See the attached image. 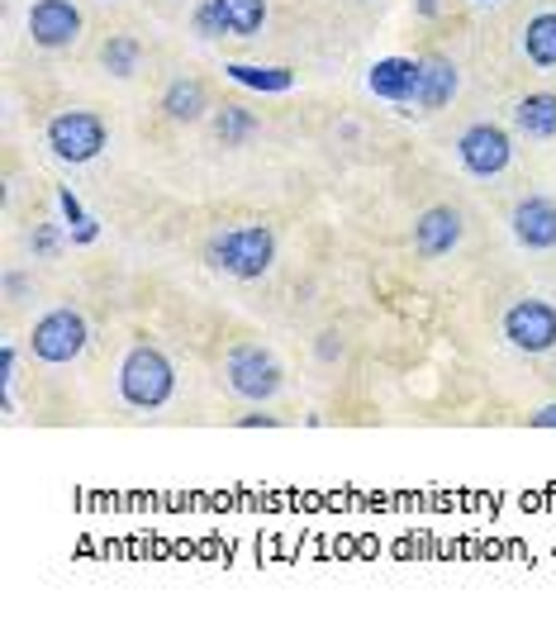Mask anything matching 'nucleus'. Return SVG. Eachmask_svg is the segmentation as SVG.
<instances>
[{"mask_svg":"<svg viewBox=\"0 0 556 618\" xmlns=\"http://www.w3.org/2000/svg\"><path fill=\"white\" fill-rule=\"evenodd\" d=\"M95 238H101V224H95V219L86 214V219H82V224H76V229H72V243H95Z\"/></svg>","mask_w":556,"mask_h":618,"instance_id":"24","label":"nucleus"},{"mask_svg":"<svg viewBox=\"0 0 556 618\" xmlns=\"http://www.w3.org/2000/svg\"><path fill=\"white\" fill-rule=\"evenodd\" d=\"M6 295H10V300H24V295H29V276H24V272H10V276H6Z\"/></svg>","mask_w":556,"mask_h":618,"instance_id":"25","label":"nucleus"},{"mask_svg":"<svg viewBox=\"0 0 556 618\" xmlns=\"http://www.w3.org/2000/svg\"><path fill=\"white\" fill-rule=\"evenodd\" d=\"M457 86H462V76H457L452 57H442V53L419 57V86H415V101L405 105V115H433V109L452 105Z\"/></svg>","mask_w":556,"mask_h":618,"instance_id":"9","label":"nucleus"},{"mask_svg":"<svg viewBox=\"0 0 556 618\" xmlns=\"http://www.w3.org/2000/svg\"><path fill=\"white\" fill-rule=\"evenodd\" d=\"M190 29H196V39H204V43H214V39L229 34L224 20H219V10H214V0H200L196 14H190Z\"/></svg>","mask_w":556,"mask_h":618,"instance_id":"20","label":"nucleus"},{"mask_svg":"<svg viewBox=\"0 0 556 618\" xmlns=\"http://www.w3.org/2000/svg\"><path fill=\"white\" fill-rule=\"evenodd\" d=\"M252 134H258V119H252V109H243V105L214 109V138L224 143V148H243Z\"/></svg>","mask_w":556,"mask_h":618,"instance_id":"19","label":"nucleus"},{"mask_svg":"<svg viewBox=\"0 0 556 618\" xmlns=\"http://www.w3.org/2000/svg\"><path fill=\"white\" fill-rule=\"evenodd\" d=\"M523 57L537 72H556V10H543L523 24Z\"/></svg>","mask_w":556,"mask_h":618,"instance_id":"15","label":"nucleus"},{"mask_svg":"<svg viewBox=\"0 0 556 618\" xmlns=\"http://www.w3.org/2000/svg\"><path fill=\"white\" fill-rule=\"evenodd\" d=\"M319 357H324V362L343 357V338H338V333H324V338H319Z\"/></svg>","mask_w":556,"mask_h":618,"instance_id":"26","label":"nucleus"},{"mask_svg":"<svg viewBox=\"0 0 556 618\" xmlns=\"http://www.w3.org/2000/svg\"><path fill=\"white\" fill-rule=\"evenodd\" d=\"M57 205H62V219H67L72 229H76V224H82V219H86V210H82V200H76L72 190H57Z\"/></svg>","mask_w":556,"mask_h":618,"instance_id":"22","label":"nucleus"},{"mask_svg":"<svg viewBox=\"0 0 556 618\" xmlns=\"http://www.w3.org/2000/svg\"><path fill=\"white\" fill-rule=\"evenodd\" d=\"M514 124H518L523 138H537V143L556 138V95L552 91L523 95V101L514 105Z\"/></svg>","mask_w":556,"mask_h":618,"instance_id":"14","label":"nucleus"},{"mask_svg":"<svg viewBox=\"0 0 556 618\" xmlns=\"http://www.w3.org/2000/svg\"><path fill=\"white\" fill-rule=\"evenodd\" d=\"M101 67L109 76H119V82H129V76H138V67H143V43L129 39V34H109L105 48H101Z\"/></svg>","mask_w":556,"mask_h":618,"instance_id":"17","label":"nucleus"},{"mask_svg":"<svg viewBox=\"0 0 556 618\" xmlns=\"http://www.w3.org/2000/svg\"><path fill=\"white\" fill-rule=\"evenodd\" d=\"M82 29H86V20L72 0H34V6H29V39L48 48V53L72 48L82 39Z\"/></svg>","mask_w":556,"mask_h":618,"instance_id":"8","label":"nucleus"},{"mask_svg":"<svg viewBox=\"0 0 556 618\" xmlns=\"http://www.w3.org/2000/svg\"><path fill=\"white\" fill-rule=\"evenodd\" d=\"M171 395H177V367L167 353L153 343H134L119 362V400L129 409H162Z\"/></svg>","mask_w":556,"mask_h":618,"instance_id":"2","label":"nucleus"},{"mask_svg":"<svg viewBox=\"0 0 556 618\" xmlns=\"http://www.w3.org/2000/svg\"><path fill=\"white\" fill-rule=\"evenodd\" d=\"M457 163H462L466 177L490 181V177H500V171L514 163V143H510V134H504L500 124H471V129L457 138Z\"/></svg>","mask_w":556,"mask_h":618,"instance_id":"6","label":"nucleus"},{"mask_svg":"<svg viewBox=\"0 0 556 618\" xmlns=\"http://www.w3.org/2000/svg\"><path fill=\"white\" fill-rule=\"evenodd\" d=\"M367 86H371V95H380V101L405 109L409 101H415V86H419V62L415 57H380V62H371Z\"/></svg>","mask_w":556,"mask_h":618,"instance_id":"12","label":"nucleus"},{"mask_svg":"<svg viewBox=\"0 0 556 618\" xmlns=\"http://www.w3.org/2000/svg\"><path fill=\"white\" fill-rule=\"evenodd\" d=\"M204 262L233 281H262L276 262V233L266 224H238L229 233H214L204 248Z\"/></svg>","mask_w":556,"mask_h":618,"instance_id":"1","label":"nucleus"},{"mask_svg":"<svg viewBox=\"0 0 556 618\" xmlns=\"http://www.w3.org/2000/svg\"><path fill=\"white\" fill-rule=\"evenodd\" d=\"M462 238H466L462 210H452V205H433V210H423L419 224H415V252L428 258V262H438V258H448V252H457Z\"/></svg>","mask_w":556,"mask_h":618,"instance_id":"10","label":"nucleus"},{"mask_svg":"<svg viewBox=\"0 0 556 618\" xmlns=\"http://www.w3.org/2000/svg\"><path fill=\"white\" fill-rule=\"evenodd\" d=\"M533 428H556V405H543L533 415Z\"/></svg>","mask_w":556,"mask_h":618,"instance_id":"29","label":"nucleus"},{"mask_svg":"<svg viewBox=\"0 0 556 618\" xmlns=\"http://www.w3.org/2000/svg\"><path fill=\"white\" fill-rule=\"evenodd\" d=\"M281 362L272 347L262 343H233L224 353V386L238 395V400H252V405H266L272 395L281 390Z\"/></svg>","mask_w":556,"mask_h":618,"instance_id":"3","label":"nucleus"},{"mask_svg":"<svg viewBox=\"0 0 556 618\" xmlns=\"http://www.w3.org/2000/svg\"><path fill=\"white\" fill-rule=\"evenodd\" d=\"M238 86H248V91H266V95H281V91H291L295 86V72H285V67H252V62H233V67H224Z\"/></svg>","mask_w":556,"mask_h":618,"instance_id":"18","label":"nucleus"},{"mask_svg":"<svg viewBox=\"0 0 556 618\" xmlns=\"http://www.w3.org/2000/svg\"><path fill=\"white\" fill-rule=\"evenodd\" d=\"M204 109H210V91H204L196 76H181V82H171L162 91V115L171 124H200Z\"/></svg>","mask_w":556,"mask_h":618,"instance_id":"13","label":"nucleus"},{"mask_svg":"<svg viewBox=\"0 0 556 618\" xmlns=\"http://www.w3.org/2000/svg\"><path fill=\"white\" fill-rule=\"evenodd\" d=\"M14 362H20V357H14V347L6 343V347H0V386H6V395L14 386Z\"/></svg>","mask_w":556,"mask_h":618,"instance_id":"23","label":"nucleus"},{"mask_svg":"<svg viewBox=\"0 0 556 618\" xmlns=\"http://www.w3.org/2000/svg\"><path fill=\"white\" fill-rule=\"evenodd\" d=\"M29 248H34V258L53 262L57 252H62V229H57V224H39L34 233H29Z\"/></svg>","mask_w":556,"mask_h":618,"instance_id":"21","label":"nucleus"},{"mask_svg":"<svg viewBox=\"0 0 556 618\" xmlns=\"http://www.w3.org/2000/svg\"><path fill=\"white\" fill-rule=\"evenodd\" d=\"M475 6H495V0H475Z\"/></svg>","mask_w":556,"mask_h":618,"instance_id":"30","label":"nucleus"},{"mask_svg":"<svg viewBox=\"0 0 556 618\" xmlns=\"http://www.w3.org/2000/svg\"><path fill=\"white\" fill-rule=\"evenodd\" d=\"M510 229L518 238V248L528 252H552L556 248V200L547 196H523L510 214Z\"/></svg>","mask_w":556,"mask_h":618,"instance_id":"11","label":"nucleus"},{"mask_svg":"<svg viewBox=\"0 0 556 618\" xmlns=\"http://www.w3.org/2000/svg\"><path fill=\"white\" fill-rule=\"evenodd\" d=\"M415 14H423V20H438V14H442V0H415Z\"/></svg>","mask_w":556,"mask_h":618,"instance_id":"28","label":"nucleus"},{"mask_svg":"<svg viewBox=\"0 0 556 618\" xmlns=\"http://www.w3.org/2000/svg\"><path fill=\"white\" fill-rule=\"evenodd\" d=\"M86 343H91L86 314L72 310V305L48 310L43 320L29 328V353H34L39 362H48V367H67V362H76L86 353Z\"/></svg>","mask_w":556,"mask_h":618,"instance_id":"4","label":"nucleus"},{"mask_svg":"<svg viewBox=\"0 0 556 618\" xmlns=\"http://www.w3.org/2000/svg\"><path fill=\"white\" fill-rule=\"evenodd\" d=\"M281 419L276 415H243V419H238V428H276Z\"/></svg>","mask_w":556,"mask_h":618,"instance_id":"27","label":"nucleus"},{"mask_svg":"<svg viewBox=\"0 0 556 618\" xmlns=\"http://www.w3.org/2000/svg\"><path fill=\"white\" fill-rule=\"evenodd\" d=\"M214 10L233 39H258L266 24V0H214Z\"/></svg>","mask_w":556,"mask_h":618,"instance_id":"16","label":"nucleus"},{"mask_svg":"<svg viewBox=\"0 0 556 618\" xmlns=\"http://www.w3.org/2000/svg\"><path fill=\"white\" fill-rule=\"evenodd\" d=\"M43 138H48V148H53V157H62V163H72V167H86L105 153L109 129L95 109H62V115L48 119Z\"/></svg>","mask_w":556,"mask_h":618,"instance_id":"5","label":"nucleus"},{"mask_svg":"<svg viewBox=\"0 0 556 618\" xmlns=\"http://www.w3.org/2000/svg\"><path fill=\"white\" fill-rule=\"evenodd\" d=\"M504 338H510L518 353L528 357H543L556 347V310L547 305V300H514L510 310H504Z\"/></svg>","mask_w":556,"mask_h":618,"instance_id":"7","label":"nucleus"}]
</instances>
